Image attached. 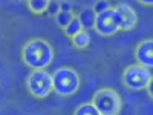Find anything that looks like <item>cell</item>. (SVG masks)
I'll return each instance as SVG.
<instances>
[{
    "instance_id": "1",
    "label": "cell",
    "mask_w": 153,
    "mask_h": 115,
    "mask_svg": "<svg viewBox=\"0 0 153 115\" xmlns=\"http://www.w3.org/2000/svg\"><path fill=\"white\" fill-rule=\"evenodd\" d=\"M55 57L54 46L46 38H29L23 45L20 58L25 66H28L31 71H43L48 66L52 65Z\"/></svg>"
},
{
    "instance_id": "2",
    "label": "cell",
    "mask_w": 153,
    "mask_h": 115,
    "mask_svg": "<svg viewBox=\"0 0 153 115\" xmlns=\"http://www.w3.org/2000/svg\"><path fill=\"white\" fill-rule=\"evenodd\" d=\"M52 83H54V92L60 97H71L78 92L81 86L80 74L74 68L61 66L54 71L52 74Z\"/></svg>"
},
{
    "instance_id": "3",
    "label": "cell",
    "mask_w": 153,
    "mask_h": 115,
    "mask_svg": "<svg viewBox=\"0 0 153 115\" xmlns=\"http://www.w3.org/2000/svg\"><path fill=\"white\" fill-rule=\"evenodd\" d=\"M91 101L101 115H120L123 111V98L112 87L98 89Z\"/></svg>"
},
{
    "instance_id": "4",
    "label": "cell",
    "mask_w": 153,
    "mask_h": 115,
    "mask_svg": "<svg viewBox=\"0 0 153 115\" xmlns=\"http://www.w3.org/2000/svg\"><path fill=\"white\" fill-rule=\"evenodd\" d=\"M26 89L29 95L37 100H43L54 92V83H52V74L43 71H31L26 77Z\"/></svg>"
},
{
    "instance_id": "5",
    "label": "cell",
    "mask_w": 153,
    "mask_h": 115,
    "mask_svg": "<svg viewBox=\"0 0 153 115\" xmlns=\"http://www.w3.org/2000/svg\"><path fill=\"white\" fill-rule=\"evenodd\" d=\"M152 78L150 69L139 66V65H129L123 72V84L126 89L133 92L146 91Z\"/></svg>"
},
{
    "instance_id": "6",
    "label": "cell",
    "mask_w": 153,
    "mask_h": 115,
    "mask_svg": "<svg viewBox=\"0 0 153 115\" xmlns=\"http://www.w3.org/2000/svg\"><path fill=\"white\" fill-rule=\"evenodd\" d=\"M113 12L117 17L120 31H132L138 25V14L136 11L127 3H118L113 6Z\"/></svg>"
},
{
    "instance_id": "7",
    "label": "cell",
    "mask_w": 153,
    "mask_h": 115,
    "mask_svg": "<svg viewBox=\"0 0 153 115\" xmlns=\"http://www.w3.org/2000/svg\"><path fill=\"white\" fill-rule=\"evenodd\" d=\"M95 31L100 35H103V37H112V35H115L120 31L117 17H115V12H113V8L97 16Z\"/></svg>"
},
{
    "instance_id": "8",
    "label": "cell",
    "mask_w": 153,
    "mask_h": 115,
    "mask_svg": "<svg viewBox=\"0 0 153 115\" xmlns=\"http://www.w3.org/2000/svg\"><path fill=\"white\" fill-rule=\"evenodd\" d=\"M135 58L136 65L144 66L147 69L153 68V38L141 40L135 48Z\"/></svg>"
},
{
    "instance_id": "9",
    "label": "cell",
    "mask_w": 153,
    "mask_h": 115,
    "mask_svg": "<svg viewBox=\"0 0 153 115\" xmlns=\"http://www.w3.org/2000/svg\"><path fill=\"white\" fill-rule=\"evenodd\" d=\"M80 23L84 31H89V29H95V23H97V12L94 11L92 6H84L81 8V11L76 14Z\"/></svg>"
},
{
    "instance_id": "10",
    "label": "cell",
    "mask_w": 153,
    "mask_h": 115,
    "mask_svg": "<svg viewBox=\"0 0 153 115\" xmlns=\"http://www.w3.org/2000/svg\"><path fill=\"white\" fill-rule=\"evenodd\" d=\"M89 45H91V34H89V31L83 29L80 34H76L72 38V46L76 49H87Z\"/></svg>"
},
{
    "instance_id": "11",
    "label": "cell",
    "mask_w": 153,
    "mask_h": 115,
    "mask_svg": "<svg viewBox=\"0 0 153 115\" xmlns=\"http://www.w3.org/2000/svg\"><path fill=\"white\" fill-rule=\"evenodd\" d=\"M28 9L35 16H40V14H45L48 11V6H49V0H29L26 3Z\"/></svg>"
},
{
    "instance_id": "12",
    "label": "cell",
    "mask_w": 153,
    "mask_h": 115,
    "mask_svg": "<svg viewBox=\"0 0 153 115\" xmlns=\"http://www.w3.org/2000/svg\"><path fill=\"white\" fill-rule=\"evenodd\" d=\"M81 31H83V26H81V23H80L78 17L75 16V17L71 20V23L65 28V31H63V32H65V35H66V37H69L71 40H72V38H74L76 34H80Z\"/></svg>"
},
{
    "instance_id": "13",
    "label": "cell",
    "mask_w": 153,
    "mask_h": 115,
    "mask_svg": "<svg viewBox=\"0 0 153 115\" xmlns=\"http://www.w3.org/2000/svg\"><path fill=\"white\" fill-rule=\"evenodd\" d=\"M74 17H75L74 11H60V12H58V16H57L54 20H55V23H57V26L65 31V28L71 23V20H72Z\"/></svg>"
},
{
    "instance_id": "14",
    "label": "cell",
    "mask_w": 153,
    "mask_h": 115,
    "mask_svg": "<svg viewBox=\"0 0 153 115\" xmlns=\"http://www.w3.org/2000/svg\"><path fill=\"white\" fill-rule=\"evenodd\" d=\"M74 115H101V114L94 106L92 101H86V103H81L78 108L74 111Z\"/></svg>"
},
{
    "instance_id": "15",
    "label": "cell",
    "mask_w": 153,
    "mask_h": 115,
    "mask_svg": "<svg viewBox=\"0 0 153 115\" xmlns=\"http://www.w3.org/2000/svg\"><path fill=\"white\" fill-rule=\"evenodd\" d=\"M92 8H94V11L97 12V16H98V14H101V12H106V11L112 9L113 5H112L110 2H107V0H100V2H97Z\"/></svg>"
},
{
    "instance_id": "16",
    "label": "cell",
    "mask_w": 153,
    "mask_h": 115,
    "mask_svg": "<svg viewBox=\"0 0 153 115\" xmlns=\"http://www.w3.org/2000/svg\"><path fill=\"white\" fill-rule=\"evenodd\" d=\"M60 11H61V2H58V0H52V2H51L49 0V6H48V11H46L48 14L55 19Z\"/></svg>"
},
{
    "instance_id": "17",
    "label": "cell",
    "mask_w": 153,
    "mask_h": 115,
    "mask_svg": "<svg viewBox=\"0 0 153 115\" xmlns=\"http://www.w3.org/2000/svg\"><path fill=\"white\" fill-rule=\"evenodd\" d=\"M147 94H149V97L153 100V75H152V78H150V83H149V86H147Z\"/></svg>"
},
{
    "instance_id": "18",
    "label": "cell",
    "mask_w": 153,
    "mask_h": 115,
    "mask_svg": "<svg viewBox=\"0 0 153 115\" xmlns=\"http://www.w3.org/2000/svg\"><path fill=\"white\" fill-rule=\"evenodd\" d=\"M61 11H74L69 2H61Z\"/></svg>"
},
{
    "instance_id": "19",
    "label": "cell",
    "mask_w": 153,
    "mask_h": 115,
    "mask_svg": "<svg viewBox=\"0 0 153 115\" xmlns=\"http://www.w3.org/2000/svg\"><path fill=\"white\" fill-rule=\"evenodd\" d=\"M139 5H143V6H153V0H139Z\"/></svg>"
}]
</instances>
